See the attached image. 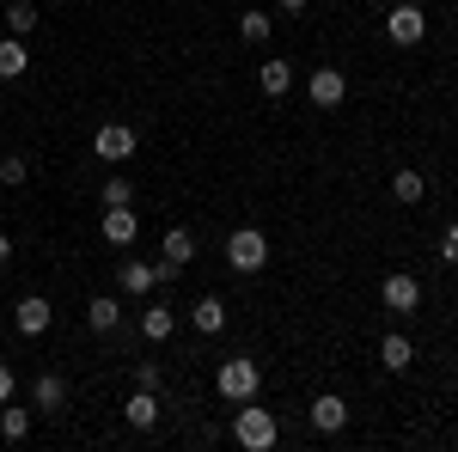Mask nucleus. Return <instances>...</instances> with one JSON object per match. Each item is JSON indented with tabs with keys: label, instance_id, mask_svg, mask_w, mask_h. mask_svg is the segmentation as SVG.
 <instances>
[{
	"label": "nucleus",
	"instance_id": "1",
	"mask_svg": "<svg viewBox=\"0 0 458 452\" xmlns=\"http://www.w3.org/2000/svg\"><path fill=\"white\" fill-rule=\"evenodd\" d=\"M214 391H220V397L239 410V404H250V397L263 391V367H257L250 354H226V361L214 367Z\"/></svg>",
	"mask_w": 458,
	"mask_h": 452
},
{
	"label": "nucleus",
	"instance_id": "2",
	"mask_svg": "<svg viewBox=\"0 0 458 452\" xmlns=\"http://www.w3.org/2000/svg\"><path fill=\"white\" fill-rule=\"evenodd\" d=\"M233 440L245 452H269L282 440V422L269 416V410H257V397H250V404H239V416H233Z\"/></svg>",
	"mask_w": 458,
	"mask_h": 452
},
{
	"label": "nucleus",
	"instance_id": "3",
	"mask_svg": "<svg viewBox=\"0 0 458 452\" xmlns=\"http://www.w3.org/2000/svg\"><path fill=\"white\" fill-rule=\"evenodd\" d=\"M226 269H233V276H257V269H269V239H263L257 226H239V233L226 239Z\"/></svg>",
	"mask_w": 458,
	"mask_h": 452
},
{
	"label": "nucleus",
	"instance_id": "4",
	"mask_svg": "<svg viewBox=\"0 0 458 452\" xmlns=\"http://www.w3.org/2000/svg\"><path fill=\"white\" fill-rule=\"evenodd\" d=\"M386 37L397 43V49H416V43L428 37V13L416 6V0H397V6L386 13Z\"/></svg>",
	"mask_w": 458,
	"mask_h": 452
},
{
	"label": "nucleus",
	"instance_id": "5",
	"mask_svg": "<svg viewBox=\"0 0 458 452\" xmlns=\"http://www.w3.org/2000/svg\"><path fill=\"white\" fill-rule=\"evenodd\" d=\"M135 147H141V135H135L129 123H98V135H92V153H98L105 166H123V159H135Z\"/></svg>",
	"mask_w": 458,
	"mask_h": 452
},
{
	"label": "nucleus",
	"instance_id": "6",
	"mask_svg": "<svg viewBox=\"0 0 458 452\" xmlns=\"http://www.w3.org/2000/svg\"><path fill=\"white\" fill-rule=\"evenodd\" d=\"M306 98H312L318 110H336L343 98H349V73H343V68H312V80H306Z\"/></svg>",
	"mask_w": 458,
	"mask_h": 452
},
{
	"label": "nucleus",
	"instance_id": "7",
	"mask_svg": "<svg viewBox=\"0 0 458 452\" xmlns=\"http://www.w3.org/2000/svg\"><path fill=\"white\" fill-rule=\"evenodd\" d=\"M379 300H386V312H416V306H422V281L391 269V276L379 281Z\"/></svg>",
	"mask_w": 458,
	"mask_h": 452
},
{
	"label": "nucleus",
	"instance_id": "8",
	"mask_svg": "<svg viewBox=\"0 0 458 452\" xmlns=\"http://www.w3.org/2000/svg\"><path fill=\"white\" fill-rule=\"evenodd\" d=\"M306 416H312V428H318V434H343V428H349V404H343L336 391H318Z\"/></svg>",
	"mask_w": 458,
	"mask_h": 452
},
{
	"label": "nucleus",
	"instance_id": "9",
	"mask_svg": "<svg viewBox=\"0 0 458 452\" xmlns=\"http://www.w3.org/2000/svg\"><path fill=\"white\" fill-rule=\"evenodd\" d=\"M13 324H19V337H43V330L55 324V312H49V300H43V294H25V300L13 306Z\"/></svg>",
	"mask_w": 458,
	"mask_h": 452
},
{
	"label": "nucleus",
	"instance_id": "10",
	"mask_svg": "<svg viewBox=\"0 0 458 452\" xmlns=\"http://www.w3.org/2000/svg\"><path fill=\"white\" fill-rule=\"evenodd\" d=\"M31 410H43V416L68 410V385H62V373H37L31 380Z\"/></svg>",
	"mask_w": 458,
	"mask_h": 452
},
{
	"label": "nucleus",
	"instance_id": "11",
	"mask_svg": "<svg viewBox=\"0 0 458 452\" xmlns=\"http://www.w3.org/2000/svg\"><path fill=\"white\" fill-rule=\"evenodd\" d=\"M116 287L135 294V300H147V294L159 287V263H116Z\"/></svg>",
	"mask_w": 458,
	"mask_h": 452
},
{
	"label": "nucleus",
	"instance_id": "12",
	"mask_svg": "<svg viewBox=\"0 0 458 452\" xmlns=\"http://www.w3.org/2000/svg\"><path fill=\"white\" fill-rule=\"evenodd\" d=\"M422 196H428V177L416 172V166H397V172H391V202H403V209H416Z\"/></svg>",
	"mask_w": 458,
	"mask_h": 452
},
{
	"label": "nucleus",
	"instance_id": "13",
	"mask_svg": "<svg viewBox=\"0 0 458 452\" xmlns=\"http://www.w3.org/2000/svg\"><path fill=\"white\" fill-rule=\"evenodd\" d=\"M257 86H263L269 98H287V92H293V62H282V55H269V62L257 68Z\"/></svg>",
	"mask_w": 458,
	"mask_h": 452
},
{
	"label": "nucleus",
	"instance_id": "14",
	"mask_svg": "<svg viewBox=\"0 0 458 452\" xmlns=\"http://www.w3.org/2000/svg\"><path fill=\"white\" fill-rule=\"evenodd\" d=\"M31 73V49L25 37H0V80H25Z\"/></svg>",
	"mask_w": 458,
	"mask_h": 452
},
{
	"label": "nucleus",
	"instance_id": "15",
	"mask_svg": "<svg viewBox=\"0 0 458 452\" xmlns=\"http://www.w3.org/2000/svg\"><path fill=\"white\" fill-rule=\"evenodd\" d=\"M190 318H196L202 337H220V330H226V300H220V294H202V300L190 306Z\"/></svg>",
	"mask_w": 458,
	"mask_h": 452
},
{
	"label": "nucleus",
	"instance_id": "16",
	"mask_svg": "<svg viewBox=\"0 0 458 452\" xmlns=\"http://www.w3.org/2000/svg\"><path fill=\"white\" fill-rule=\"evenodd\" d=\"M123 422H129V428H153V422H159V391L135 385V397L123 404Z\"/></svg>",
	"mask_w": 458,
	"mask_h": 452
},
{
	"label": "nucleus",
	"instance_id": "17",
	"mask_svg": "<svg viewBox=\"0 0 458 452\" xmlns=\"http://www.w3.org/2000/svg\"><path fill=\"white\" fill-rule=\"evenodd\" d=\"M98 233H105L110 244H135V233H141V220H135V209H105V220H98Z\"/></svg>",
	"mask_w": 458,
	"mask_h": 452
},
{
	"label": "nucleus",
	"instance_id": "18",
	"mask_svg": "<svg viewBox=\"0 0 458 452\" xmlns=\"http://www.w3.org/2000/svg\"><path fill=\"white\" fill-rule=\"evenodd\" d=\"M159 257H165V263H177V269H190V263H196V233H190V226H172V233H165V244H159Z\"/></svg>",
	"mask_w": 458,
	"mask_h": 452
},
{
	"label": "nucleus",
	"instance_id": "19",
	"mask_svg": "<svg viewBox=\"0 0 458 452\" xmlns=\"http://www.w3.org/2000/svg\"><path fill=\"white\" fill-rule=\"evenodd\" d=\"M379 361H386L391 373H410V367H416V343H410L403 330H391L386 343H379Z\"/></svg>",
	"mask_w": 458,
	"mask_h": 452
},
{
	"label": "nucleus",
	"instance_id": "20",
	"mask_svg": "<svg viewBox=\"0 0 458 452\" xmlns=\"http://www.w3.org/2000/svg\"><path fill=\"white\" fill-rule=\"evenodd\" d=\"M86 324H92L98 337H110V330L123 324V306H116L110 294H92V300H86Z\"/></svg>",
	"mask_w": 458,
	"mask_h": 452
},
{
	"label": "nucleus",
	"instance_id": "21",
	"mask_svg": "<svg viewBox=\"0 0 458 452\" xmlns=\"http://www.w3.org/2000/svg\"><path fill=\"white\" fill-rule=\"evenodd\" d=\"M172 330H177L172 306H147V312H141V337H147V343H172Z\"/></svg>",
	"mask_w": 458,
	"mask_h": 452
},
{
	"label": "nucleus",
	"instance_id": "22",
	"mask_svg": "<svg viewBox=\"0 0 458 452\" xmlns=\"http://www.w3.org/2000/svg\"><path fill=\"white\" fill-rule=\"evenodd\" d=\"M37 25H43V13H37L31 0H13L6 6V37H31Z\"/></svg>",
	"mask_w": 458,
	"mask_h": 452
},
{
	"label": "nucleus",
	"instance_id": "23",
	"mask_svg": "<svg viewBox=\"0 0 458 452\" xmlns=\"http://www.w3.org/2000/svg\"><path fill=\"white\" fill-rule=\"evenodd\" d=\"M25 434H31V410H13V404H0V440H13V447H19Z\"/></svg>",
	"mask_w": 458,
	"mask_h": 452
},
{
	"label": "nucleus",
	"instance_id": "24",
	"mask_svg": "<svg viewBox=\"0 0 458 452\" xmlns=\"http://www.w3.org/2000/svg\"><path fill=\"white\" fill-rule=\"evenodd\" d=\"M98 202H105V209H135V183H129V177H105Z\"/></svg>",
	"mask_w": 458,
	"mask_h": 452
},
{
	"label": "nucleus",
	"instance_id": "25",
	"mask_svg": "<svg viewBox=\"0 0 458 452\" xmlns=\"http://www.w3.org/2000/svg\"><path fill=\"white\" fill-rule=\"evenodd\" d=\"M269 31H276L269 13H245V19H239V37H245V43H269Z\"/></svg>",
	"mask_w": 458,
	"mask_h": 452
},
{
	"label": "nucleus",
	"instance_id": "26",
	"mask_svg": "<svg viewBox=\"0 0 458 452\" xmlns=\"http://www.w3.org/2000/svg\"><path fill=\"white\" fill-rule=\"evenodd\" d=\"M25 177H31V159H25V153H6V159H0V183H6V190H19Z\"/></svg>",
	"mask_w": 458,
	"mask_h": 452
},
{
	"label": "nucleus",
	"instance_id": "27",
	"mask_svg": "<svg viewBox=\"0 0 458 452\" xmlns=\"http://www.w3.org/2000/svg\"><path fill=\"white\" fill-rule=\"evenodd\" d=\"M159 380H165V367H159V361H135V385L159 391Z\"/></svg>",
	"mask_w": 458,
	"mask_h": 452
},
{
	"label": "nucleus",
	"instance_id": "28",
	"mask_svg": "<svg viewBox=\"0 0 458 452\" xmlns=\"http://www.w3.org/2000/svg\"><path fill=\"white\" fill-rule=\"evenodd\" d=\"M13 391H19V373H13V367L0 361V404H13Z\"/></svg>",
	"mask_w": 458,
	"mask_h": 452
},
{
	"label": "nucleus",
	"instance_id": "29",
	"mask_svg": "<svg viewBox=\"0 0 458 452\" xmlns=\"http://www.w3.org/2000/svg\"><path fill=\"white\" fill-rule=\"evenodd\" d=\"M440 263H458V226H446V239H440Z\"/></svg>",
	"mask_w": 458,
	"mask_h": 452
},
{
	"label": "nucleus",
	"instance_id": "30",
	"mask_svg": "<svg viewBox=\"0 0 458 452\" xmlns=\"http://www.w3.org/2000/svg\"><path fill=\"white\" fill-rule=\"evenodd\" d=\"M276 6H282V13H293V19H300V13H306V6H312V0H276Z\"/></svg>",
	"mask_w": 458,
	"mask_h": 452
},
{
	"label": "nucleus",
	"instance_id": "31",
	"mask_svg": "<svg viewBox=\"0 0 458 452\" xmlns=\"http://www.w3.org/2000/svg\"><path fill=\"white\" fill-rule=\"evenodd\" d=\"M6 263H13V239L0 233V269H6Z\"/></svg>",
	"mask_w": 458,
	"mask_h": 452
}]
</instances>
